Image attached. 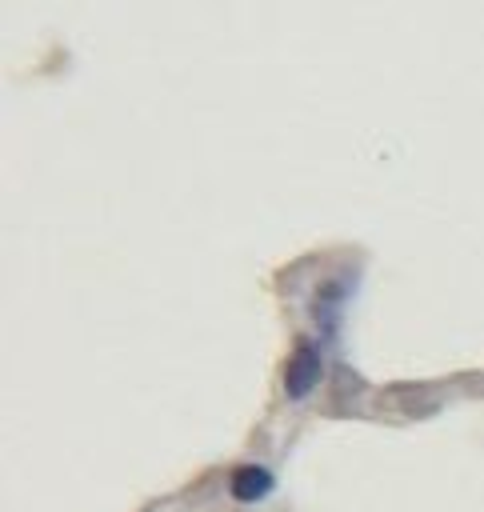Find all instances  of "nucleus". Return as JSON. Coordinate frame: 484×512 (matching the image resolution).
Masks as SVG:
<instances>
[{
    "instance_id": "1",
    "label": "nucleus",
    "mask_w": 484,
    "mask_h": 512,
    "mask_svg": "<svg viewBox=\"0 0 484 512\" xmlns=\"http://www.w3.org/2000/svg\"><path fill=\"white\" fill-rule=\"evenodd\" d=\"M320 380V348L312 340H300L288 356V368H284V392L292 400H304Z\"/></svg>"
},
{
    "instance_id": "2",
    "label": "nucleus",
    "mask_w": 484,
    "mask_h": 512,
    "mask_svg": "<svg viewBox=\"0 0 484 512\" xmlns=\"http://www.w3.org/2000/svg\"><path fill=\"white\" fill-rule=\"evenodd\" d=\"M228 492L240 500V504H256L260 496L272 492V472L264 464H240L232 476H228Z\"/></svg>"
}]
</instances>
